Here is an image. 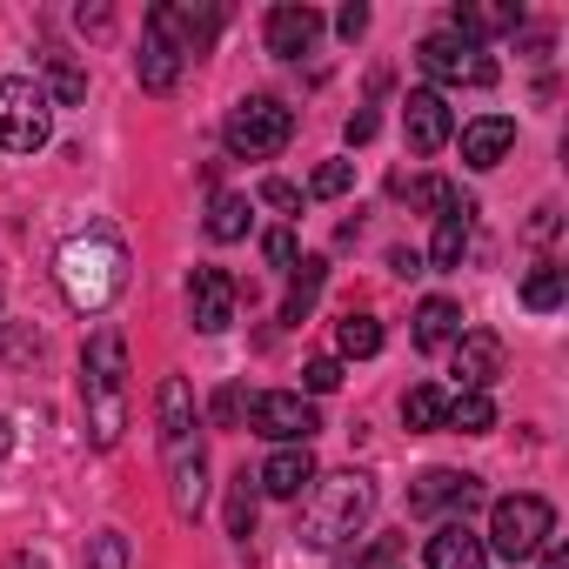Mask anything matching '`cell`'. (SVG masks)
Returning <instances> with one entry per match:
<instances>
[{"label": "cell", "mask_w": 569, "mask_h": 569, "mask_svg": "<svg viewBox=\"0 0 569 569\" xmlns=\"http://www.w3.org/2000/svg\"><path fill=\"white\" fill-rule=\"evenodd\" d=\"M161 456H168V496H174V516L194 522L201 516V496H208V456H201V422H194V396L181 376L161 382Z\"/></svg>", "instance_id": "cell-1"}, {"label": "cell", "mask_w": 569, "mask_h": 569, "mask_svg": "<svg viewBox=\"0 0 569 569\" xmlns=\"http://www.w3.org/2000/svg\"><path fill=\"white\" fill-rule=\"evenodd\" d=\"M54 274H61V296H68L81 316H101V309L128 289V248H121L114 228H88V234L61 241Z\"/></svg>", "instance_id": "cell-2"}, {"label": "cell", "mask_w": 569, "mask_h": 569, "mask_svg": "<svg viewBox=\"0 0 569 569\" xmlns=\"http://www.w3.org/2000/svg\"><path fill=\"white\" fill-rule=\"evenodd\" d=\"M81 402H88V436L94 449H114L128 429V342L121 329H94L81 356Z\"/></svg>", "instance_id": "cell-3"}, {"label": "cell", "mask_w": 569, "mask_h": 569, "mask_svg": "<svg viewBox=\"0 0 569 569\" xmlns=\"http://www.w3.org/2000/svg\"><path fill=\"white\" fill-rule=\"evenodd\" d=\"M369 509H376V482H369V476H356V469H342V476H316L296 536H302L309 549H342V542L369 522Z\"/></svg>", "instance_id": "cell-4"}, {"label": "cell", "mask_w": 569, "mask_h": 569, "mask_svg": "<svg viewBox=\"0 0 569 569\" xmlns=\"http://www.w3.org/2000/svg\"><path fill=\"white\" fill-rule=\"evenodd\" d=\"M289 134H296V108H281L274 94L234 101V108H228V128H221V141H228L234 161H268V154L289 148Z\"/></svg>", "instance_id": "cell-5"}, {"label": "cell", "mask_w": 569, "mask_h": 569, "mask_svg": "<svg viewBox=\"0 0 569 569\" xmlns=\"http://www.w3.org/2000/svg\"><path fill=\"white\" fill-rule=\"evenodd\" d=\"M48 134H54L48 88L28 81V74H8V81H0V148H8V154H34V148H48Z\"/></svg>", "instance_id": "cell-6"}, {"label": "cell", "mask_w": 569, "mask_h": 569, "mask_svg": "<svg viewBox=\"0 0 569 569\" xmlns=\"http://www.w3.org/2000/svg\"><path fill=\"white\" fill-rule=\"evenodd\" d=\"M549 536H556V509H549L542 496H502V502L489 509V549L509 556V562L542 556Z\"/></svg>", "instance_id": "cell-7"}, {"label": "cell", "mask_w": 569, "mask_h": 569, "mask_svg": "<svg viewBox=\"0 0 569 569\" xmlns=\"http://www.w3.org/2000/svg\"><path fill=\"white\" fill-rule=\"evenodd\" d=\"M416 61H422V74L429 81H442V88H489L496 81V61L476 48V41H462V34H429L422 48H416Z\"/></svg>", "instance_id": "cell-8"}, {"label": "cell", "mask_w": 569, "mask_h": 569, "mask_svg": "<svg viewBox=\"0 0 569 569\" xmlns=\"http://www.w3.org/2000/svg\"><path fill=\"white\" fill-rule=\"evenodd\" d=\"M248 422H254V436H268V442H281V449H302V442L322 429V416H316V402H309L302 389H268V396H254Z\"/></svg>", "instance_id": "cell-9"}, {"label": "cell", "mask_w": 569, "mask_h": 569, "mask_svg": "<svg viewBox=\"0 0 569 569\" xmlns=\"http://www.w3.org/2000/svg\"><path fill=\"white\" fill-rule=\"evenodd\" d=\"M221 21H228L221 8H188V0H161V8L148 14V34L188 61V54H208V41L221 34Z\"/></svg>", "instance_id": "cell-10"}, {"label": "cell", "mask_w": 569, "mask_h": 569, "mask_svg": "<svg viewBox=\"0 0 569 569\" xmlns=\"http://www.w3.org/2000/svg\"><path fill=\"white\" fill-rule=\"evenodd\" d=\"M476 502H482V476H462V469H422L416 489H409V509H416V516H449V522H462Z\"/></svg>", "instance_id": "cell-11"}, {"label": "cell", "mask_w": 569, "mask_h": 569, "mask_svg": "<svg viewBox=\"0 0 569 569\" xmlns=\"http://www.w3.org/2000/svg\"><path fill=\"white\" fill-rule=\"evenodd\" d=\"M449 134H456L449 101H442L436 88H416V94L402 101V141H409V154H442Z\"/></svg>", "instance_id": "cell-12"}, {"label": "cell", "mask_w": 569, "mask_h": 569, "mask_svg": "<svg viewBox=\"0 0 569 569\" xmlns=\"http://www.w3.org/2000/svg\"><path fill=\"white\" fill-rule=\"evenodd\" d=\"M188 316H194L201 336H221L234 322V274L228 268H194V281H188Z\"/></svg>", "instance_id": "cell-13"}, {"label": "cell", "mask_w": 569, "mask_h": 569, "mask_svg": "<svg viewBox=\"0 0 569 569\" xmlns=\"http://www.w3.org/2000/svg\"><path fill=\"white\" fill-rule=\"evenodd\" d=\"M496 376H502V336H489V329H462V336H456V382L476 389V396H489Z\"/></svg>", "instance_id": "cell-14"}, {"label": "cell", "mask_w": 569, "mask_h": 569, "mask_svg": "<svg viewBox=\"0 0 569 569\" xmlns=\"http://www.w3.org/2000/svg\"><path fill=\"white\" fill-rule=\"evenodd\" d=\"M309 482H316V456H309V442H302V449H274V456L261 462V476H254V489H261V496H281V502H302Z\"/></svg>", "instance_id": "cell-15"}, {"label": "cell", "mask_w": 569, "mask_h": 569, "mask_svg": "<svg viewBox=\"0 0 569 569\" xmlns=\"http://www.w3.org/2000/svg\"><path fill=\"white\" fill-rule=\"evenodd\" d=\"M316 41H322V14H316V8H296V0H281V8L268 14V54L296 61V54H309Z\"/></svg>", "instance_id": "cell-16"}, {"label": "cell", "mask_w": 569, "mask_h": 569, "mask_svg": "<svg viewBox=\"0 0 569 569\" xmlns=\"http://www.w3.org/2000/svg\"><path fill=\"white\" fill-rule=\"evenodd\" d=\"M469 241H476V201H462V194H456V201L436 214V241H429V261H436V268H462Z\"/></svg>", "instance_id": "cell-17"}, {"label": "cell", "mask_w": 569, "mask_h": 569, "mask_svg": "<svg viewBox=\"0 0 569 569\" xmlns=\"http://www.w3.org/2000/svg\"><path fill=\"white\" fill-rule=\"evenodd\" d=\"M429 569H489L482 536H469V522H442L429 536Z\"/></svg>", "instance_id": "cell-18"}, {"label": "cell", "mask_w": 569, "mask_h": 569, "mask_svg": "<svg viewBox=\"0 0 569 569\" xmlns=\"http://www.w3.org/2000/svg\"><path fill=\"white\" fill-rule=\"evenodd\" d=\"M509 148H516V121H502V114H482V121L462 128V161L469 168H496Z\"/></svg>", "instance_id": "cell-19"}, {"label": "cell", "mask_w": 569, "mask_h": 569, "mask_svg": "<svg viewBox=\"0 0 569 569\" xmlns=\"http://www.w3.org/2000/svg\"><path fill=\"white\" fill-rule=\"evenodd\" d=\"M522 28V8H516V0H502V8H456L449 14V34H462V41H489V34H516Z\"/></svg>", "instance_id": "cell-20"}, {"label": "cell", "mask_w": 569, "mask_h": 569, "mask_svg": "<svg viewBox=\"0 0 569 569\" xmlns=\"http://www.w3.org/2000/svg\"><path fill=\"white\" fill-rule=\"evenodd\" d=\"M456 336H462V309H456L449 296H429V302L416 309V349L436 356V349H449Z\"/></svg>", "instance_id": "cell-21"}, {"label": "cell", "mask_w": 569, "mask_h": 569, "mask_svg": "<svg viewBox=\"0 0 569 569\" xmlns=\"http://www.w3.org/2000/svg\"><path fill=\"white\" fill-rule=\"evenodd\" d=\"M322 281H329V261H322V254H309V261L296 268V281H289V302H281V322H309V309H316V296H322Z\"/></svg>", "instance_id": "cell-22"}, {"label": "cell", "mask_w": 569, "mask_h": 569, "mask_svg": "<svg viewBox=\"0 0 569 569\" xmlns=\"http://www.w3.org/2000/svg\"><path fill=\"white\" fill-rule=\"evenodd\" d=\"M562 296H569V274H562L556 261H536V268L522 274V309L549 316V309H562Z\"/></svg>", "instance_id": "cell-23"}, {"label": "cell", "mask_w": 569, "mask_h": 569, "mask_svg": "<svg viewBox=\"0 0 569 569\" xmlns=\"http://www.w3.org/2000/svg\"><path fill=\"white\" fill-rule=\"evenodd\" d=\"M134 74H141V88H148V94H168V88L181 81V54H174V48H161V41L148 34V41H141V54H134Z\"/></svg>", "instance_id": "cell-24"}, {"label": "cell", "mask_w": 569, "mask_h": 569, "mask_svg": "<svg viewBox=\"0 0 569 569\" xmlns=\"http://www.w3.org/2000/svg\"><path fill=\"white\" fill-rule=\"evenodd\" d=\"M336 349L356 356V362L382 356V322H376V316H342V322H336Z\"/></svg>", "instance_id": "cell-25"}, {"label": "cell", "mask_w": 569, "mask_h": 569, "mask_svg": "<svg viewBox=\"0 0 569 569\" xmlns=\"http://www.w3.org/2000/svg\"><path fill=\"white\" fill-rule=\"evenodd\" d=\"M442 429H462V436H489V429H496V402H489V396H476V389H462V396L449 402Z\"/></svg>", "instance_id": "cell-26"}, {"label": "cell", "mask_w": 569, "mask_h": 569, "mask_svg": "<svg viewBox=\"0 0 569 569\" xmlns=\"http://www.w3.org/2000/svg\"><path fill=\"white\" fill-rule=\"evenodd\" d=\"M442 416H449V396H442V389L416 382V389L402 396V422H409V429H442Z\"/></svg>", "instance_id": "cell-27"}, {"label": "cell", "mask_w": 569, "mask_h": 569, "mask_svg": "<svg viewBox=\"0 0 569 569\" xmlns=\"http://www.w3.org/2000/svg\"><path fill=\"white\" fill-rule=\"evenodd\" d=\"M208 234H214V241H241V234H248V201H241V194H214Z\"/></svg>", "instance_id": "cell-28"}, {"label": "cell", "mask_w": 569, "mask_h": 569, "mask_svg": "<svg viewBox=\"0 0 569 569\" xmlns=\"http://www.w3.org/2000/svg\"><path fill=\"white\" fill-rule=\"evenodd\" d=\"M48 88H54V101H61V108H74V101L88 94V74H81L68 54H48Z\"/></svg>", "instance_id": "cell-29"}, {"label": "cell", "mask_w": 569, "mask_h": 569, "mask_svg": "<svg viewBox=\"0 0 569 569\" xmlns=\"http://www.w3.org/2000/svg\"><path fill=\"white\" fill-rule=\"evenodd\" d=\"M396 201H409V208H436V214H442V208L456 201V188L436 181V174H422V181H396Z\"/></svg>", "instance_id": "cell-30"}, {"label": "cell", "mask_w": 569, "mask_h": 569, "mask_svg": "<svg viewBox=\"0 0 569 569\" xmlns=\"http://www.w3.org/2000/svg\"><path fill=\"white\" fill-rule=\"evenodd\" d=\"M228 536H241V542L254 536V476L248 469L234 476V496H228Z\"/></svg>", "instance_id": "cell-31"}, {"label": "cell", "mask_w": 569, "mask_h": 569, "mask_svg": "<svg viewBox=\"0 0 569 569\" xmlns=\"http://www.w3.org/2000/svg\"><path fill=\"white\" fill-rule=\"evenodd\" d=\"M349 188H356V161H322L316 181H309V194H322V201H336V194H349Z\"/></svg>", "instance_id": "cell-32"}, {"label": "cell", "mask_w": 569, "mask_h": 569, "mask_svg": "<svg viewBox=\"0 0 569 569\" xmlns=\"http://www.w3.org/2000/svg\"><path fill=\"white\" fill-rule=\"evenodd\" d=\"M88 569H128V536L121 529H101L88 542Z\"/></svg>", "instance_id": "cell-33"}, {"label": "cell", "mask_w": 569, "mask_h": 569, "mask_svg": "<svg viewBox=\"0 0 569 569\" xmlns=\"http://www.w3.org/2000/svg\"><path fill=\"white\" fill-rule=\"evenodd\" d=\"M302 389H309V396H329V389H342V362H336V356H316V362L302 369Z\"/></svg>", "instance_id": "cell-34"}, {"label": "cell", "mask_w": 569, "mask_h": 569, "mask_svg": "<svg viewBox=\"0 0 569 569\" xmlns=\"http://www.w3.org/2000/svg\"><path fill=\"white\" fill-rule=\"evenodd\" d=\"M261 201H268L274 214H302V188H296V181H261Z\"/></svg>", "instance_id": "cell-35"}, {"label": "cell", "mask_w": 569, "mask_h": 569, "mask_svg": "<svg viewBox=\"0 0 569 569\" xmlns=\"http://www.w3.org/2000/svg\"><path fill=\"white\" fill-rule=\"evenodd\" d=\"M261 254H268L274 268H296V254H302V248H296V234H289V228H274V234L261 241Z\"/></svg>", "instance_id": "cell-36"}, {"label": "cell", "mask_w": 569, "mask_h": 569, "mask_svg": "<svg viewBox=\"0 0 569 569\" xmlns=\"http://www.w3.org/2000/svg\"><path fill=\"white\" fill-rule=\"evenodd\" d=\"M336 34H342V41H362V34H369V8H342V14H336Z\"/></svg>", "instance_id": "cell-37"}, {"label": "cell", "mask_w": 569, "mask_h": 569, "mask_svg": "<svg viewBox=\"0 0 569 569\" xmlns=\"http://www.w3.org/2000/svg\"><path fill=\"white\" fill-rule=\"evenodd\" d=\"M362 141H376V114H369V108L349 114V148H362Z\"/></svg>", "instance_id": "cell-38"}, {"label": "cell", "mask_w": 569, "mask_h": 569, "mask_svg": "<svg viewBox=\"0 0 569 569\" xmlns=\"http://www.w3.org/2000/svg\"><path fill=\"white\" fill-rule=\"evenodd\" d=\"M234 416H241V389H221L214 396V422H234Z\"/></svg>", "instance_id": "cell-39"}, {"label": "cell", "mask_w": 569, "mask_h": 569, "mask_svg": "<svg viewBox=\"0 0 569 569\" xmlns=\"http://www.w3.org/2000/svg\"><path fill=\"white\" fill-rule=\"evenodd\" d=\"M389 268H396V274H422V261H416V248H396V254H389Z\"/></svg>", "instance_id": "cell-40"}, {"label": "cell", "mask_w": 569, "mask_h": 569, "mask_svg": "<svg viewBox=\"0 0 569 569\" xmlns=\"http://www.w3.org/2000/svg\"><path fill=\"white\" fill-rule=\"evenodd\" d=\"M542 569H569V549L562 542H542Z\"/></svg>", "instance_id": "cell-41"}, {"label": "cell", "mask_w": 569, "mask_h": 569, "mask_svg": "<svg viewBox=\"0 0 569 569\" xmlns=\"http://www.w3.org/2000/svg\"><path fill=\"white\" fill-rule=\"evenodd\" d=\"M0 569H48V562H41L34 549H21V556H8V562H0Z\"/></svg>", "instance_id": "cell-42"}, {"label": "cell", "mask_w": 569, "mask_h": 569, "mask_svg": "<svg viewBox=\"0 0 569 569\" xmlns=\"http://www.w3.org/2000/svg\"><path fill=\"white\" fill-rule=\"evenodd\" d=\"M8 449H14V429H8V422H0V462H8Z\"/></svg>", "instance_id": "cell-43"}]
</instances>
